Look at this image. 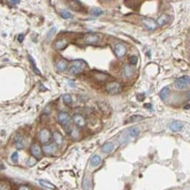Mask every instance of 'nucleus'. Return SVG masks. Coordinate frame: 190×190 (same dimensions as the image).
<instances>
[{
	"instance_id": "nucleus-38",
	"label": "nucleus",
	"mask_w": 190,
	"mask_h": 190,
	"mask_svg": "<svg viewBox=\"0 0 190 190\" xmlns=\"http://www.w3.org/2000/svg\"><path fill=\"white\" fill-rule=\"evenodd\" d=\"M35 163H36V158H35V157H34L33 156H32L31 157H29V159L27 160V165H28L29 166L34 165Z\"/></svg>"
},
{
	"instance_id": "nucleus-37",
	"label": "nucleus",
	"mask_w": 190,
	"mask_h": 190,
	"mask_svg": "<svg viewBox=\"0 0 190 190\" xmlns=\"http://www.w3.org/2000/svg\"><path fill=\"white\" fill-rule=\"evenodd\" d=\"M137 56H131L130 57V64L131 65H136V63H137Z\"/></svg>"
},
{
	"instance_id": "nucleus-11",
	"label": "nucleus",
	"mask_w": 190,
	"mask_h": 190,
	"mask_svg": "<svg viewBox=\"0 0 190 190\" xmlns=\"http://www.w3.org/2000/svg\"><path fill=\"white\" fill-rule=\"evenodd\" d=\"M184 127L183 122L179 121H173L170 124H169V129L173 132H179L181 131Z\"/></svg>"
},
{
	"instance_id": "nucleus-5",
	"label": "nucleus",
	"mask_w": 190,
	"mask_h": 190,
	"mask_svg": "<svg viewBox=\"0 0 190 190\" xmlns=\"http://www.w3.org/2000/svg\"><path fill=\"white\" fill-rule=\"evenodd\" d=\"M175 87L178 89H185L190 86V77L189 76H183L175 80Z\"/></svg>"
},
{
	"instance_id": "nucleus-46",
	"label": "nucleus",
	"mask_w": 190,
	"mask_h": 190,
	"mask_svg": "<svg viewBox=\"0 0 190 190\" xmlns=\"http://www.w3.org/2000/svg\"><path fill=\"white\" fill-rule=\"evenodd\" d=\"M187 97H188V99L190 100V91L188 92V94H187Z\"/></svg>"
},
{
	"instance_id": "nucleus-25",
	"label": "nucleus",
	"mask_w": 190,
	"mask_h": 190,
	"mask_svg": "<svg viewBox=\"0 0 190 190\" xmlns=\"http://www.w3.org/2000/svg\"><path fill=\"white\" fill-rule=\"evenodd\" d=\"M101 163V157L98 155L92 156L90 159V164L92 166H97Z\"/></svg>"
},
{
	"instance_id": "nucleus-33",
	"label": "nucleus",
	"mask_w": 190,
	"mask_h": 190,
	"mask_svg": "<svg viewBox=\"0 0 190 190\" xmlns=\"http://www.w3.org/2000/svg\"><path fill=\"white\" fill-rule=\"evenodd\" d=\"M91 13H92V15H94V16L99 17V16L102 15V14L104 13V12H103L101 9H100V8H93V9L92 10Z\"/></svg>"
},
{
	"instance_id": "nucleus-24",
	"label": "nucleus",
	"mask_w": 190,
	"mask_h": 190,
	"mask_svg": "<svg viewBox=\"0 0 190 190\" xmlns=\"http://www.w3.org/2000/svg\"><path fill=\"white\" fill-rule=\"evenodd\" d=\"M124 3L127 6L131 9H136L139 6L138 0H124Z\"/></svg>"
},
{
	"instance_id": "nucleus-45",
	"label": "nucleus",
	"mask_w": 190,
	"mask_h": 190,
	"mask_svg": "<svg viewBox=\"0 0 190 190\" xmlns=\"http://www.w3.org/2000/svg\"><path fill=\"white\" fill-rule=\"evenodd\" d=\"M145 107H146V108H151V104H149V105L146 104V105H145Z\"/></svg>"
},
{
	"instance_id": "nucleus-27",
	"label": "nucleus",
	"mask_w": 190,
	"mask_h": 190,
	"mask_svg": "<svg viewBox=\"0 0 190 190\" xmlns=\"http://www.w3.org/2000/svg\"><path fill=\"white\" fill-rule=\"evenodd\" d=\"M128 135L131 137H136L139 135V130L136 127H131L128 130Z\"/></svg>"
},
{
	"instance_id": "nucleus-13",
	"label": "nucleus",
	"mask_w": 190,
	"mask_h": 190,
	"mask_svg": "<svg viewBox=\"0 0 190 190\" xmlns=\"http://www.w3.org/2000/svg\"><path fill=\"white\" fill-rule=\"evenodd\" d=\"M142 22L144 25V27H146L149 30H154L157 27V24L154 21V19H149V18L143 19L142 20Z\"/></svg>"
},
{
	"instance_id": "nucleus-6",
	"label": "nucleus",
	"mask_w": 190,
	"mask_h": 190,
	"mask_svg": "<svg viewBox=\"0 0 190 190\" xmlns=\"http://www.w3.org/2000/svg\"><path fill=\"white\" fill-rule=\"evenodd\" d=\"M30 152L34 157L36 159H40L41 157L43 156V151H42V148L38 143H33L30 147Z\"/></svg>"
},
{
	"instance_id": "nucleus-8",
	"label": "nucleus",
	"mask_w": 190,
	"mask_h": 190,
	"mask_svg": "<svg viewBox=\"0 0 190 190\" xmlns=\"http://www.w3.org/2000/svg\"><path fill=\"white\" fill-rule=\"evenodd\" d=\"M72 121L74 122L78 127L79 128H83V127L86 126V118L84 117V116L80 114H75L73 116H72Z\"/></svg>"
},
{
	"instance_id": "nucleus-42",
	"label": "nucleus",
	"mask_w": 190,
	"mask_h": 190,
	"mask_svg": "<svg viewBox=\"0 0 190 190\" xmlns=\"http://www.w3.org/2000/svg\"><path fill=\"white\" fill-rule=\"evenodd\" d=\"M18 40H19V42H22V41H23V40H24V35H22V34L19 35V37H18Z\"/></svg>"
},
{
	"instance_id": "nucleus-19",
	"label": "nucleus",
	"mask_w": 190,
	"mask_h": 190,
	"mask_svg": "<svg viewBox=\"0 0 190 190\" xmlns=\"http://www.w3.org/2000/svg\"><path fill=\"white\" fill-rule=\"evenodd\" d=\"M14 143L15 146L18 148V149H24L25 148V142L23 137L21 136H17L14 139Z\"/></svg>"
},
{
	"instance_id": "nucleus-7",
	"label": "nucleus",
	"mask_w": 190,
	"mask_h": 190,
	"mask_svg": "<svg viewBox=\"0 0 190 190\" xmlns=\"http://www.w3.org/2000/svg\"><path fill=\"white\" fill-rule=\"evenodd\" d=\"M100 40V36L96 34H87L84 37V43L89 44V45L96 44Z\"/></svg>"
},
{
	"instance_id": "nucleus-20",
	"label": "nucleus",
	"mask_w": 190,
	"mask_h": 190,
	"mask_svg": "<svg viewBox=\"0 0 190 190\" xmlns=\"http://www.w3.org/2000/svg\"><path fill=\"white\" fill-rule=\"evenodd\" d=\"M98 106H99V108L100 109V111H101L102 113L106 114H108L110 113V111H111L110 107L108 106V104H107L106 102H103V101L99 102V103H98Z\"/></svg>"
},
{
	"instance_id": "nucleus-36",
	"label": "nucleus",
	"mask_w": 190,
	"mask_h": 190,
	"mask_svg": "<svg viewBox=\"0 0 190 190\" xmlns=\"http://www.w3.org/2000/svg\"><path fill=\"white\" fill-rule=\"evenodd\" d=\"M56 28L55 27H51V28L49 29V31L48 32L47 38H48V39H51V37H52L53 35H54V34L56 33Z\"/></svg>"
},
{
	"instance_id": "nucleus-3",
	"label": "nucleus",
	"mask_w": 190,
	"mask_h": 190,
	"mask_svg": "<svg viewBox=\"0 0 190 190\" xmlns=\"http://www.w3.org/2000/svg\"><path fill=\"white\" fill-rule=\"evenodd\" d=\"M52 139V134L48 129H41L38 133V140L42 144L49 143Z\"/></svg>"
},
{
	"instance_id": "nucleus-31",
	"label": "nucleus",
	"mask_w": 190,
	"mask_h": 190,
	"mask_svg": "<svg viewBox=\"0 0 190 190\" xmlns=\"http://www.w3.org/2000/svg\"><path fill=\"white\" fill-rule=\"evenodd\" d=\"M62 101L65 105H70L72 103V98L70 94L66 93L62 95Z\"/></svg>"
},
{
	"instance_id": "nucleus-30",
	"label": "nucleus",
	"mask_w": 190,
	"mask_h": 190,
	"mask_svg": "<svg viewBox=\"0 0 190 190\" xmlns=\"http://www.w3.org/2000/svg\"><path fill=\"white\" fill-rule=\"evenodd\" d=\"M83 188H84V190H90V188H91V182H90V179H89L88 176H86L84 179Z\"/></svg>"
},
{
	"instance_id": "nucleus-35",
	"label": "nucleus",
	"mask_w": 190,
	"mask_h": 190,
	"mask_svg": "<svg viewBox=\"0 0 190 190\" xmlns=\"http://www.w3.org/2000/svg\"><path fill=\"white\" fill-rule=\"evenodd\" d=\"M61 16L63 19H70V18H72V14L70 13H69L68 11H66V10L62 11V12H61Z\"/></svg>"
},
{
	"instance_id": "nucleus-2",
	"label": "nucleus",
	"mask_w": 190,
	"mask_h": 190,
	"mask_svg": "<svg viewBox=\"0 0 190 190\" xmlns=\"http://www.w3.org/2000/svg\"><path fill=\"white\" fill-rule=\"evenodd\" d=\"M105 89L109 94L115 95V94H119L122 92V86L119 82L112 81V82H109V83H108L107 84H106Z\"/></svg>"
},
{
	"instance_id": "nucleus-9",
	"label": "nucleus",
	"mask_w": 190,
	"mask_h": 190,
	"mask_svg": "<svg viewBox=\"0 0 190 190\" xmlns=\"http://www.w3.org/2000/svg\"><path fill=\"white\" fill-rule=\"evenodd\" d=\"M114 54H115L116 56H117L118 58H122L126 55L127 49H126V47L123 44L117 43V44H115V46L114 48Z\"/></svg>"
},
{
	"instance_id": "nucleus-4",
	"label": "nucleus",
	"mask_w": 190,
	"mask_h": 190,
	"mask_svg": "<svg viewBox=\"0 0 190 190\" xmlns=\"http://www.w3.org/2000/svg\"><path fill=\"white\" fill-rule=\"evenodd\" d=\"M57 120H58V122L62 127H64V128H67V127H69L70 122H71L70 115L68 113H66V112H60L58 114V116H57Z\"/></svg>"
},
{
	"instance_id": "nucleus-22",
	"label": "nucleus",
	"mask_w": 190,
	"mask_h": 190,
	"mask_svg": "<svg viewBox=\"0 0 190 190\" xmlns=\"http://www.w3.org/2000/svg\"><path fill=\"white\" fill-rule=\"evenodd\" d=\"M114 150V144L110 142L104 143L101 146V151L103 153H110Z\"/></svg>"
},
{
	"instance_id": "nucleus-29",
	"label": "nucleus",
	"mask_w": 190,
	"mask_h": 190,
	"mask_svg": "<svg viewBox=\"0 0 190 190\" xmlns=\"http://www.w3.org/2000/svg\"><path fill=\"white\" fill-rule=\"evenodd\" d=\"M28 59H29V61H30V63H31L32 67H33L34 71H35L36 74H38V75H41V73L40 70L38 69V67L36 66V64H35V60L33 59V57H32L31 56H28Z\"/></svg>"
},
{
	"instance_id": "nucleus-17",
	"label": "nucleus",
	"mask_w": 190,
	"mask_h": 190,
	"mask_svg": "<svg viewBox=\"0 0 190 190\" xmlns=\"http://www.w3.org/2000/svg\"><path fill=\"white\" fill-rule=\"evenodd\" d=\"M68 41L66 39H60L58 41H56L55 43V48L58 50H62V49H64L67 46H68Z\"/></svg>"
},
{
	"instance_id": "nucleus-43",
	"label": "nucleus",
	"mask_w": 190,
	"mask_h": 190,
	"mask_svg": "<svg viewBox=\"0 0 190 190\" xmlns=\"http://www.w3.org/2000/svg\"><path fill=\"white\" fill-rule=\"evenodd\" d=\"M68 84H69L70 86H71V87H74V86H75V84H74V82H73V81H70V80L68 81Z\"/></svg>"
},
{
	"instance_id": "nucleus-23",
	"label": "nucleus",
	"mask_w": 190,
	"mask_h": 190,
	"mask_svg": "<svg viewBox=\"0 0 190 190\" xmlns=\"http://www.w3.org/2000/svg\"><path fill=\"white\" fill-rule=\"evenodd\" d=\"M38 182L40 183L41 186L44 187H47V188H49V189H53V190H56V187L54 184H52L51 182L46 181V179H39Z\"/></svg>"
},
{
	"instance_id": "nucleus-1",
	"label": "nucleus",
	"mask_w": 190,
	"mask_h": 190,
	"mask_svg": "<svg viewBox=\"0 0 190 190\" xmlns=\"http://www.w3.org/2000/svg\"><path fill=\"white\" fill-rule=\"evenodd\" d=\"M86 68V63L82 60H74L71 62V64L69 68L70 73L73 75H78V74L82 73L84 69Z\"/></svg>"
},
{
	"instance_id": "nucleus-12",
	"label": "nucleus",
	"mask_w": 190,
	"mask_h": 190,
	"mask_svg": "<svg viewBox=\"0 0 190 190\" xmlns=\"http://www.w3.org/2000/svg\"><path fill=\"white\" fill-rule=\"evenodd\" d=\"M93 78L99 82H104V81H107L109 78V76L108 75V74L104 73V72L94 71L93 72Z\"/></svg>"
},
{
	"instance_id": "nucleus-21",
	"label": "nucleus",
	"mask_w": 190,
	"mask_h": 190,
	"mask_svg": "<svg viewBox=\"0 0 190 190\" xmlns=\"http://www.w3.org/2000/svg\"><path fill=\"white\" fill-rule=\"evenodd\" d=\"M70 136L73 140H77L80 136V130H78V128H77V127H73V128H71L70 130Z\"/></svg>"
},
{
	"instance_id": "nucleus-44",
	"label": "nucleus",
	"mask_w": 190,
	"mask_h": 190,
	"mask_svg": "<svg viewBox=\"0 0 190 190\" xmlns=\"http://www.w3.org/2000/svg\"><path fill=\"white\" fill-rule=\"evenodd\" d=\"M10 1L13 4H19V0H10Z\"/></svg>"
},
{
	"instance_id": "nucleus-34",
	"label": "nucleus",
	"mask_w": 190,
	"mask_h": 190,
	"mask_svg": "<svg viewBox=\"0 0 190 190\" xmlns=\"http://www.w3.org/2000/svg\"><path fill=\"white\" fill-rule=\"evenodd\" d=\"M143 116H142V115H133V116H131V117L129 119L128 122H139V121H141V120H143Z\"/></svg>"
},
{
	"instance_id": "nucleus-28",
	"label": "nucleus",
	"mask_w": 190,
	"mask_h": 190,
	"mask_svg": "<svg viewBox=\"0 0 190 190\" xmlns=\"http://www.w3.org/2000/svg\"><path fill=\"white\" fill-rule=\"evenodd\" d=\"M70 7L73 10H75V11H80L81 8H82L81 5L78 3V0H71L70 3Z\"/></svg>"
},
{
	"instance_id": "nucleus-41",
	"label": "nucleus",
	"mask_w": 190,
	"mask_h": 190,
	"mask_svg": "<svg viewBox=\"0 0 190 190\" xmlns=\"http://www.w3.org/2000/svg\"><path fill=\"white\" fill-rule=\"evenodd\" d=\"M18 190H32L28 186H26V185H22V186H20L19 188H18Z\"/></svg>"
},
{
	"instance_id": "nucleus-32",
	"label": "nucleus",
	"mask_w": 190,
	"mask_h": 190,
	"mask_svg": "<svg viewBox=\"0 0 190 190\" xmlns=\"http://www.w3.org/2000/svg\"><path fill=\"white\" fill-rule=\"evenodd\" d=\"M0 190H11V185L7 181H0Z\"/></svg>"
},
{
	"instance_id": "nucleus-10",
	"label": "nucleus",
	"mask_w": 190,
	"mask_h": 190,
	"mask_svg": "<svg viewBox=\"0 0 190 190\" xmlns=\"http://www.w3.org/2000/svg\"><path fill=\"white\" fill-rule=\"evenodd\" d=\"M42 148V151H43V154L45 155H53L56 151V146L54 144V143H47V144H43V146L41 147Z\"/></svg>"
},
{
	"instance_id": "nucleus-15",
	"label": "nucleus",
	"mask_w": 190,
	"mask_h": 190,
	"mask_svg": "<svg viewBox=\"0 0 190 190\" xmlns=\"http://www.w3.org/2000/svg\"><path fill=\"white\" fill-rule=\"evenodd\" d=\"M56 67L58 71H61V72L65 71L68 68V62L65 59H61L56 62Z\"/></svg>"
},
{
	"instance_id": "nucleus-18",
	"label": "nucleus",
	"mask_w": 190,
	"mask_h": 190,
	"mask_svg": "<svg viewBox=\"0 0 190 190\" xmlns=\"http://www.w3.org/2000/svg\"><path fill=\"white\" fill-rule=\"evenodd\" d=\"M169 19H170V18H169L168 15L166 14H162L160 15L159 17L157 18V24L158 26H165L166 25L168 22H169Z\"/></svg>"
},
{
	"instance_id": "nucleus-39",
	"label": "nucleus",
	"mask_w": 190,
	"mask_h": 190,
	"mask_svg": "<svg viewBox=\"0 0 190 190\" xmlns=\"http://www.w3.org/2000/svg\"><path fill=\"white\" fill-rule=\"evenodd\" d=\"M11 158H12V160H13V162H14V163H17L18 162V160H19V154H18V152H13V155H12V157H11Z\"/></svg>"
},
{
	"instance_id": "nucleus-40",
	"label": "nucleus",
	"mask_w": 190,
	"mask_h": 190,
	"mask_svg": "<svg viewBox=\"0 0 190 190\" xmlns=\"http://www.w3.org/2000/svg\"><path fill=\"white\" fill-rule=\"evenodd\" d=\"M128 141V135H122L120 136V143H124Z\"/></svg>"
},
{
	"instance_id": "nucleus-16",
	"label": "nucleus",
	"mask_w": 190,
	"mask_h": 190,
	"mask_svg": "<svg viewBox=\"0 0 190 190\" xmlns=\"http://www.w3.org/2000/svg\"><path fill=\"white\" fill-rule=\"evenodd\" d=\"M123 74H124V76L126 78H132L134 76L135 70H134V68L131 65L127 64V65H125V67L123 69Z\"/></svg>"
},
{
	"instance_id": "nucleus-26",
	"label": "nucleus",
	"mask_w": 190,
	"mask_h": 190,
	"mask_svg": "<svg viewBox=\"0 0 190 190\" xmlns=\"http://www.w3.org/2000/svg\"><path fill=\"white\" fill-rule=\"evenodd\" d=\"M169 93H170V89H169V87H168V86L164 87V88L160 91V92H159L160 99H161L162 100H165L167 99V97H168Z\"/></svg>"
},
{
	"instance_id": "nucleus-14",
	"label": "nucleus",
	"mask_w": 190,
	"mask_h": 190,
	"mask_svg": "<svg viewBox=\"0 0 190 190\" xmlns=\"http://www.w3.org/2000/svg\"><path fill=\"white\" fill-rule=\"evenodd\" d=\"M52 138L54 140L55 143L58 146L62 145L63 143V136L59 132V131H55L54 133L52 134Z\"/></svg>"
}]
</instances>
